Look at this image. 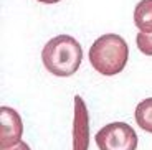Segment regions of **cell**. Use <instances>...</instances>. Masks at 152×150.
Segmentation results:
<instances>
[{"label":"cell","instance_id":"obj_1","mask_svg":"<svg viewBox=\"0 0 152 150\" xmlns=\"http://www.w3.org/2000/svg\"><path fill=\"white\" fill-rule=\"evenodd\" d=\"M42 61L46 71L58 78L73 76L83 63V48L76 38L58 35L51 38L42 51Z\"/></svg>","mask_w":152,"mask_h":150},{"label":"cell","instance_id":"obj_2","mask_svg":"<svg viewBox=\"0 0 152 150\" xmlns=\"http://www.w3.org/2000/svg\"><path fill=\"white\" fill-rule=\"evenodd\" d=\"M89 63L99 74L116 76L124 69L129 60V46L122 36L106 33L94 40L89 48Z\"/></svg>","mask_w":152,"mask_h":150},{"label":"cell","instance_id":"obj_3","mask_svg":"<svg viewBox=\"0 0 152 150\" xmlns=\"http://www.w3.org/2000/svg\"><path fill=\"white\" fill-rule=\"evenodd\" d=\"M99 150H136L137 134L126 122H111L99 129L94 137Z\"/></svg>","mask_w":152,"mask_h":150},{"label":"cell","instance_id":"obj_4","mask_svg":"<svg viewBox=\"0 0 152 150\" xmlns=\"http://www.w3.org/2000/svg\"><path fill=\"white\" fill-rule=\"evenodd\" d=\"M23 134V122L20 114L12 107L0 109V147L2 149H10L22 142Z\"/></svg>","mask_w":152,"mask_h":150},{"label":"cell","instance_id":"obj_5","mask_svg":"<svg viewBox=\"0 0 152 150\" xmlns=\"http://www.w3.org/2000/svg\"><path fill=\"white\" fill-rule=\"evenodd\" d=\"M89 112L81 96H75V116H73V150L89 149Z\"/></svg>","mask_w":152,"mask_h":150},{"label":"cell","instance_id":"obj_6","mask_svg":"<svg viewBox=\"0 0 152 150\" xmlns=\"http://www.w3.org/2000/svg\"><path fill=\"white\" fill-rule=\"evenodd\" d=\"M134 23L139 31L152 33V0H141L134 8Z\"/></svg>","mask_w":152,"mask_h":150},{"label":"cell","instance_id":"obj_7","mask_svg":"<svg viewBox=\"0 0 152 150\" xmlns=\"http://www.w3.org/2000/svg\"><path fill=\"white\" fill-rule=\"evenodd\" d=\"M136 122L142 130L152 134V98H147L137 104Z\"/></svg>","mask_w":152,"mask_h":150},{"label":"cell","instance_id":"obj_8","mask_svg":"<svg viewBox=\"0 0 152 150\" xmlns=\"http://www.w3.org/2000/svg\"><path fill=\"white\" fill-rule=\"evenodd\" d=\"M136 43L137 48L141 50V53L152 56V33H144V31H139L136 36Z\"/></svg>","mask_w":152,"mask_h":150},{"label":"cell","instance_id":"obj_9","mask_svg":"<svg viewBox=\"0 0 152 150\" xmlns=\"http://www.w3.org/2000/svg\"><path fill=\"white\" fill-rule=\"evenodd\" d=\"M2 150H31V149L28 147L27 142H18L17 145L10 147V149H2Z\"/></svg>","mask_w":152,"mask_h":150},{"label":"cell","instance_id":"obj_10","mask_svg":"<svg viewBox=\"0 0 152 150\" xmlns=\"http://www.w3.org/2000/svg\"><path fill=\"white\" fill-rule=\"evenodd\" d=\"M38 2H42V4H58L61 0H38Z\"/></svg>","mask_w":152,"mask_h":150}]
</instances>
